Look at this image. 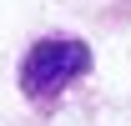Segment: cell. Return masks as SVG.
I'll use <instances>...</instances> for the list:
<instances>
[{"label": "cell", "mask_w": 131, "mask_h": 126, "mask_svg": "<svg viewBox=\"0 0 131 126\" xmlns=\"http://www.w3.org/2000/svg\"><path fill=\"white\" fill-rule=\"evenodd\" d=\"M91 71V46L76 35H46L20 56V91L35 106H56L76 81Z\"/></svg>", "instance_id": "6da1fadb"}]
</instances>
